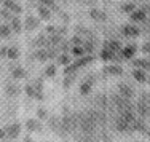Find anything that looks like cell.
<instances>
[{
    "label": "cell",
    "mask_w": 150,
    "mask_h": 142,
    "mask_svg": "<svg viewBox=\"0 0 150 142\" xmlns=\"http://www.w3.org/2000/svg\"><path fill=\"white\" fill-rule=\"evenodd\" d=\"M3 131H5V137H8V139H16L18 136H19L21 133V126L19 123H11V125H6L3 128Z\"/></svg>",
    "instance_id": "cell-1"
},
{
    "label": "cell",
    "mask_w": 150,
    "mask_h": 142,
    "mask_svg": "<svg viewBox=\"0 0 150 142\" xmlns=\"http://www.w3.org/2000/svg\"><path fill=\"white\" fill-rule=\"evenodd\" d=\"M38 26H40V19L35 18V16H27L26 21H24V27H26L27 30H35Z\"/></svg>",
    "instance_id": "cell-2"
},
{
    "label": "cell",
    "mask_w": 150,
    "mask_h": 142,
    "mask_svg": "<svg viewBox=\"0 0 150 142\" xmlns=\"http://www.w3.org/2000/svg\"><path fill=\"white\" fill-rule=\"evenodd\" d=\"M2 5H3V8H8L11 13H16V15H19V13L23 11V8H21V6L18 5L15 0H3Z\"/></svg>",
    "instance_id": "cell-3"
},
{
    "label": "cell",
    "mask_w": 150,
    "mask_h": 142,
    "mask_svg": "<svg viewBox=\"0 0 150 142\" xmlns=\"http://www.w3.org/2000/svg\"><path fill=\"white\" fill-rule=\"evenodd\" d=\"M18 93H19V90H18L16 85L13 83H6L5 85V94L10 96V97H15V96H18Z\"/></svg>",
    "instance_id": "cell-4"
},
{
    "label": "cell",
    "mask_w": 150,
    "mask_h": 142,
    "mask_svg": "<svg viewBox=\"0 0 150 142\" xmlns=\"http://www.w3.org/2000/svg\"><path fill=\"white\" fill-rule=\"evenodd\" d=\"M26 128L29 131H40L42 129V123H38V120H27Z\"/></svg>",
    "instance_id": "cell-5"
},
{
    "label": "cell",
    "mask_w": 150,
    "mask_h": 142,
    "mask_svg": "<svg viewBox=\"0 0 150 142\" xmlns=\"http://www.w3.org/2000/svg\"><path fill=\"white\" fill-rule=\"evenodd\" d=\"M121 32H123L125 35H128V37H129V35H137L139 34V29L137 27H134V26H123L121 27Z\"/></svg>",
    "instance_id": "cell-6"
},
{
    "label": "cell",
    "mask_w": 150,
    "mask_h": 142,
    "mask_svg": "<svg viewBox=\"0 0 150 142\" xmlns=\"http://www.w3.org/2000/svg\"><path fill=\"white\" fill-rule=\"evenodd\" d=\"M118 91H120V94L123 96V97H129V96L133 94V91L128 88L126 83H120V85H118Z\"/></svg>",
    "instance_id": "cell-7"
},
{
    "label": "cell",
    "mask_w": 150,
    "mask_h": 142,
    "mask_svg": "<svg viewBox=\"0 0 150 142\" xmlns=\"http://www.w3.org/2000/svg\"><path fill=\"white\" fill-rule=\"evenodd\" d=\"M131 19L136 21V23H142V21L145 19V11H137V10H134V11L131 13Z\"/></svg>",
    "instance_id": "cell-8"
},
{
    "label": "cell",
    "mask_w": 150,
    "mask_h": 142,
    "mask_svg": "<svg viewBox=\"0 0 150 142\" xmlns=\"http://www.w3.org/2000/svg\"><path fill=\"white\" fill-rule=\"evenodd\" d=\"M0 19L2 21H11L13 19V13L8 8H0Z\"/></svg>",
    "instance_id": "cell-9"
},
{
    "label": "cell",
    "mask_w": 150,
    "mask_h": 142,
    "mask_svg": "<svg viewBox=\"0 0 150 142\" xmlns=\"http://www.w3.org/2000/svg\"><path fill=\"white\" fill-rule=\"evenodd\" d=\"M10 35H11V27H10L8 24H2V26H0V37L8 38Z\"/></svg>",
    "instance_id": "cell-10"
},
{
    "label": "cell",
    "mask_w": 150,
    "mask_h": 142,
    "mask_svg": "<svg viewBox=\"0 0 150 142\" xmlns=\"http://www.w3.org/2000/svg\"><path fill=\"white\" fill-rule=\"evenodd\" d=\"M133 77H134V78L137 80V81H141V83L147 80V75H145V72H144V70H141V69H136L134 72H133Z\"/></svg>",
    "instance_id": "cell-11"
},
{
    "label": "cell",
    "mask_w": 150,
    "mask_h": 142,
    "mask_svg": "<svg viewBox=\"0 0 150 142\" xmlns=\"http://www.w3.org/2000/svg\"><path fill=\"white\" fill-rule=\"evenodd\" d=\"M129 126H131V125H129V123H128V122H126V120H125V118H123V117H121V115H120V118H118V120H117V128H118V129H120V131H125V129H128V128H129Z\"/></svg>",
    "instance_id": "cell-12"
},
{
    "label": "cell",
    "mask_w": 150,
    "mask_h": 142,
    "mask_svg": "<svg viewBox=\"0 0 150 142\" xmlns=\"http://www.w3.org/2000/svg\"><path fill=\"white\" fill-rule=\"evenodd\" d=\"M24 77H26V70H24L23 67H16V69L13 70V78L21 80V78H24Z\"/></svg>",
    "instance_id": "cell-13"
},
{
    "label": "cell",
    "mask_w": 150,
    "mask_h": 142,
    "mask_svg": "<svg viewBox=\"0 0 150 142\" xmlns=\"http://www.w3.org/2000/svg\"><path fill=\"white\" fill-rule=\"evenodd\" d=\"M10 27H11V30L19 32V30H21V21L18 19L16 16H13V19L10 21Z\"/></svg>",
    "instance_id": "cell-14"
},
{
    "label": "cell",
    "mask_w": 150,
    "mask_h": 142,
    "mask_svg": "<svg viewBox=\"0 0 150 142\" xmlns=\"http://www.w3.org/2000/svg\"><path fill=\"white\" fill-rule=\"evenodd\" d=\"M134 51H136V48H134V45H128L126 48L121 51V54L125 56V58H133V54H134Z\"/></svg>",
    "instance_id": "cell-15"
},
{
    "label": "cell",
    "mask_w": 150,
    "mask_h": 142,
    "mask_svg": "<svg viewBox=\"0 0 150 142\" xmlns=\"http://www.w3.org/2000/svg\"><path fill=\"white\" fill-rule=\"evenodd\" d=\"M38 15H40V18H43V19H50V16H51V13H50V10L46 8V6L42 5L40 8H38Z\"/></svg>",
    "instance_id": "cell-16"
},
{
    "label": "cell",
    "mask_w": 150,
    "mask_h": 142,
    "mask_svg": "<svg viewBox=\"0 0 150 142\" xmlns=\"http://www.w3.org/2000/svg\"><path fill=\"white\" fill-rule=\"evenodd\" d=\"M105 72H109L110 75H120L123 70H121V67H118V66H109L105 69Z\"/></svg>",
    "instance_id": "cell-17"
},
{
    "label": "cell",
    "mask_w": 150,
    "mask_h": 142,
    "mask_svg": "<svg viewBox=\"0 0 150 142\" xmlns=\"http://www.w3.org/2000/svg\"><path fill=\"white\" fill-rule=\"evenodd\" d=\"M90 15H91V18H94L96 21H104L105 19V15L102 11H99V10H93Z\"/></svg>",
    "instance_id": "cell-18"
},
{
    "label": "cell",
    "mask_w": 150,
    "mask_h": 142,
    "mask_svg": "<svg viewBox=\"0 0 150 142\" xmlns=\"http://www.w3.org/2000/svg\"><path fill=\"white\" fill-rule=\"evenodd\" d=\"M6 56H8V59H18L19 58V51L16 48H8L6 49Z\"/></svg>",
    "instance_id": "cell-19"
},
{
    "label": "cell",
    "mask_w": 150,
    "mask_h": 142,
    "mask_svg": "<svg viewBox=\"0 0 150 142\" xmlns=\"http://www.w3.org/2000/svg\"><path fill=\"white\" fill-rule=\"evenodd\" d=\"M105 49H109V51H118L120 49V43L118 42H109V43H105Z\"/></svg>",
    "instance_id": "cell-20"
},
{
    "label": "cell",
    "mask_w": 150,
    "mask_h": 142,
    "mask_svg": "<svg viewBox=\"0 0 150 142\" xmlns=\"http://www.w3.org/2000/svg\"><path fill=\"white\" fill-rule=\"evenodd\" d=\"M101 58L104 59V61H112V59L115 58V54H113L112 51H109V49H102V53H101Z\"/></svg>",
    "instance_id": "cell-21"
},
{
    "label": "cell",
    "mask_w": 150,
    "mask_h": 142,
    "mask_svg": "<svg viewBox=\"0 0 150 142\" xmlns=\"http://www.w3.org/2000/svg\"><path fill=\"white\" fill-rule=\"evenodd\" d=\"M91 91V81H86V83H83L80 86V93L81 94H88Z\"/></svg>",
    "instance_id": "cell-22"
},
{
    "label": "cell",
    "mask_w": 150,
    "mask_h": 142,
    "mask_svg": "<svg viewBox=\"0 0 150 142\" xmlns=\"http://www.w3.org/2000/svg\"><path fill=\"white\" fill-rule=\"evenodd\" d=\"M37 117L40 120H45V118H48V112H46V109H43V107H40L37 110Z\"/></svg>",
    "instance_id": "cell-23"
},
{
    "label": "cell",
    "mask_w": 150,
    "mask_h": 142,
    "mask_svg": "<svg viewBox=\"0 0 150 142\" xmlns=\"http://www.w3.org/2000/svg\"><path fill=\"white\" fill-rule=\"evenodd\" d=\"M134 8H136V6L133 5V3H125V5H123V11H126V13H133Z\"/></svg>",
    "instance_id": "cell-24"
},
{
    "label": "cell",
    "mask_w": 150,
    "mask_h": 142,
    "mask_svg": "<svg viewBox=\"0 0 150 142\" xmlns=\"http://www.w3.org/2000/svg\"><path fill=\"white\" fill-rule=\"evenodd\" d=\"M54 73H56V66H50L48 69H46L45 75H46V77H53Z\"/></svg>",
    "instance_id": "cell-25"
},
{
    "label": "cell",
    "mask_w": 150,
    "mask_h": 142,
    "mask_svg": "<svg viewBox=\"0 0 150 142\" xmlns=\"http://www.w3.org/2000/svg\"><path fill=\"white\" fill-rule=\"evenodd\" d=\"M74 54L75 56H83V53H85V49H83V47H74Z\"/></svg>",
    "instance_id": "cell-26"
},
{
    "label": "cell",
    "mask_w": 150,
    "mask_h": 142,
    "mask_svg": "<svg viewBox=\"0 0 150 142\" xmlns=\"http://www.w3.org/2000/svg\"><path fill=\"white\" fill-rule=\"evenodd\" d=\"M74 80H75V75L72 73V75H70V77H67V78L64 80V85H66V86H70V83H72Z\"/></svg>",
    "instance_id": "cell-27"
},
{
    "label": "cell",
    "mask_w": 150,
    "mask_h": 142,
    "mask_svg": "<svg viewBox=\"0 0 150 142\" xmlns=\"http://www.w3.org/2000/svg\"><path fill=\"white\" fill-rule=\"evenodd\" d=\"M40 2L43 3V6H46V5H48V6H53V5H54V0H40Z\"/></svg>",
    "instance_id": "cell-28"
},
{
    "label": "cell",
    "mask_w": 150,
    "mask_h": 142,
    "mask_svg": "<svg viewBox=\"0 0 150 142\" xmlns=\"http://www.w3.org/2000/svg\"><path fill=\"white\" fill-rule=\"evenodd\" d=\"M59 62L61 64H67V62H70V59L67 58V56H61V59H59Z\"/></svg>",
    "instance_id": "cell-29"
},
{
    "label": "cell",
    "mask_w": 150,
    "mask_h": 142,
    "mask_svg": "<svg viewBox=\"0 0 150 142\" xmlns=\"http://www.w3.org/2000/svg\"><path fill=\"white\" fill-rule=\"evenodd\" d=\"M24 142H35V141L32 139L30 136H26V137H24Z\"/></svg>",
    "instance_id": "cell-30"
},
{
    "label": "cell",
    "mask_w": 150,
    "mask_h": 142,
    "mask_svg": "<svg viewBox=\"0 0 150 142\" xmlns=\"http://www.w3.org/2000/svg\"><path fill=\"white\" fill-rule=\"evenodd\" d=\"M0 139H5V131L0 128Z\"/></svg>",
    "instance_id": "cell-31"
},
{
    "label": "cell",
    "mask_w": 150,
    "mask_h": 142,
    "mask_svg": "<svg viewBox=\"0 0 150 142\" xmlns=\"http://www.w3.org/2000/svg\"><path fill=\"white\" fill-rule=\"evenodd\" d=\"M142 49H144V51H150V45H144Z\"/></svg>",
    "instance_id": "cell-32"
},
{
    "label": "cell",
    "mask_w": 150,
    "mask_h": 142,
    "mask_svg": "<svg viewBox=\"0 0 150 142\" xmlns=\"http://www.w3.org/2000/svg\"><path fill=\"white\" fill-rule=\"evenodd\" d=\"M45 142H53V141H45Z\"/></svg>",
    "instance_id": "cell-33"
},
{
    "label": "cell",
    "mask_w": 150,
    "mask_h": 142,
    "mask_svg": "<svg viewBox=\"0 0 150 142\" xmlns=\"http://www.w3.org/2000/svg\"><path fill=\"white\" fill-rule=\"evenodd\" d=\"M0 3H3V0H0Z\"/></svg>",
    "instance_id": "cell-34"
},
{
    "label": "cell",
    "mask_w": 150,
    "mask_h": 142,
    "mask_svg": "<svg viewBox=\"0 0 150 142\" xmlns=\"http://www.w3.org/2000/svg\"><path fill=\"white\" fill-rule=\"evenodd\" d=\"M0 38H2V37H0Z\"/></svg>",
    "instance_id": "cell-35"
},
{
    "label": "cell",
    "mask_w": 150,
    "mask_h": 142,
    "mask_svg": "<svg viewBox=\"0 0 150 142\" xmlns=\"http://www.w3.org/2000/svg\"><path fill=\"white\" fill-rule=\"evenodd\" d=\"M149 134H150V133H149Z\"/></svg>",
    "instance_id": "cell-36"
}]
</instances>
